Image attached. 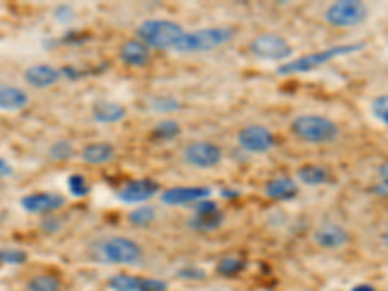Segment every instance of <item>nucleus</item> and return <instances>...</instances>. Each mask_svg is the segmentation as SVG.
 Segmentation results:
<instances>
[{
	"label": "nucleus",
	"mask_w": 388,
	"mask_h": 291,
	"mask_svg": "<svg viewBox=\"0 0 388 291\" xmlns=\"http://www.w3.org/2000/svg\"><path fill=\"white\" fill-rule=\"evenodd\" d=\"M350 241V233L340 225H324L315 231V243L324 248H340Z\"/></svg>",
	"instance_id": "obj_17"
},
{
	"label": "nucleus",
	"mask_w": 388,
	"mask_h": 291,
	"mask_svg": "<svg viewBox=\"0 0 388 291\" xmlns=\"http://www.w3.org/2000/svg\"><path fill=\"white\" fill-rule=\"evenodd\" d=\"M352 291H377L373 286H369V283H361V286H355Z\"/></svg>",
	"instance_id": "obj_38"
},
{
	"label": "nucleus",
	"mask_w": 388,
	"mask_h": 291,
	"mask_svg": "<svg viewBox=\"0 0 388 291\" xmlns=\"http://www.w3.org/2000/svg\"><path fill=\"white\" fill-rule=\"evenodd\" d=\"M60 74H62V78H68V80L80 78V70H78V68H74V67L60 68Z\"/></svg>",
	"instance_id": "obj_35"
},
{
	"label": "nucleus",
	"mask_w": 388,
	"mask_h": 291,
	"mask_svg": "<svg viewBox=\"0 0 388 291\" xmlns=\"http://www.w3.org/2000/svg\"><path fill=\"white\" fill-rule=\"evenodd\" d=\"M243 268H244V264L241 258L227 257V258H222V260L218 262V272H220L222 276H233V274H239V272H241Z\"/></svg>",
	"instance_id": "obj_29"
},
{
	"label": "nucleus",
	"mask_w": 388,
	"mask_h": 291,
	"mask_svg": "<svg viewBox=\"0 0 388 291\" xmlns=\"http://www.w3.org/2000/svg\"><path fill=\"white\" fill-rule=\"evenodd\" d=\"M251 53L260 60L279 62L291 56V45L277 34H262L251 41Z\"/></svg>",
	"instance_id": "obj_7"
},
{
	"label": "nucleus",
	"mask_w": 388,
	"mask_h": 291,
	"mask_svg": "<svg viewBox=\"0 0 388 291\" xmlns=\"http://www.w3.org/2000/svg\"><path fill=\"white\" fill-rule=\"evenodd\" d=\"M225 222V216L220 210L216 212H206V213H194L190 218L189 225L194 231H202V233H208V231H216L218 227H222Z\"/></svg>",
	"instance_id": "obj_21"
},
{
	"label": "nucleus",
	"mask_w": 388,
	"mask_h": 291,
	"mask_svg": "<svg viewBox=\"0 0 388 291\" xmlns=\"http://www.w3.org/2000/svg\"><path fill=\"white\" fill-rule=\"evenodd\" d=\"M237 144L241 146L244 152H249V154H266V152H270L274 148L276 138H274V135L268 130L266 126L249 124V126H244L243 130L237 135Z\"/></svg>",
	"instance_id": "obj_9"
},
{
	"label": "nucleus",
	"mask_w": 388,
	"mask_h": 291,
	"mask_svg": "<svg viewBox=\"0 0 388 291\" xmlns=\"http://www.w3.org/2000/svg\"><path fill=\"white\" fill-rule=\"evenodd\" d=\"M12 165L4 159V157H0V179H6V177H10L12 175Z\"/></svg>",
	"instance_id": "obj_34"
},
{
	"label": "nucleus",
	"mask_w": 388,
	"mask_h": 291,
	"mask_svg": "<svg viewBox=\"0 0 388 291\" xmlns=\"http://www.w3.org/2000/svg\"><path fill=\"white\" fill-rule=\"evenodd\" d=\"M65 204H67L65 196L58 194V192H32V194L23 196L22 200H20V206L30 213L56 212Z\"/></svg>",
	"instance_id": "obj_11"
},
{
	"label": "nucleus",
	"mask_w": 388,
	"mask_h": 291,
	"mask_svg": "<svg viewBox=\"0 0 388 291\" xmlns=\"http://www.w3.org/2000/svg\"><path fill=\"white\" fill-rule=\"evenodd\" d=\"M109 288L115 291H166L167 283L152 278L130 276V274H117L109 278Z\"/></svg>",
	"instance_id": "obj_13"
},
{
	"label": "nucleus",
	"mask_w": 388,
	"mask_h": 291,
	"mask_svg": "<svg viewBox=\"0 0 388 291\" xmlns=\"http://www.w3.org/2000/svg\"><path fill=\"white\" fill-rule=\"evenodd\" d=\"M183 157L185 161L192 165V167L200 169H212L220 165L223 159L222 148L214 142H206V140H198V142H190L185 150H183Z\"/></svg>",
	"instance_id": "obj_8"
},
{
	"label": "nucleus",
	"mask_w": 388,
	"mask_h": 291,
	"mask_svg": "<svg viewBox=\"0 0 388 291\" xmlns=\"http://www.w3.org/2000/svg\"><path fill=\"white\" fill-rule=\"evenodd\" d=\"M62 283L53 274H39L27 281V291H60Z\"/></svg>",
	"instance_id": "obj_23"
},
{
	"label": "nucleus",
	"mask_w": 388,
	"mask_h": 291,
	"mask_svg": "<svg viewBox=\"0 0 388 291\" xmlns=\"http://www.w3.org/2000/svg\"><path fill=\"white\" fill-rule=\"evenodd\" d=\"M49 154L56 161H67V159L74 156V148L67 140H58V142H55V144L49 148Z\"/></svg>",
	"instance_id": "obj_28"
},
{
	"label": "nucleus",
	"mask_w": 388,
	"mask_h": 291,
	"mask_svg": "<svg viewBox=\"0 0 388 291\" xmlns=\"http://www.w3.org/2000/svg\"><path fill=\"white\" fill-rule=\"evenodd\" d=\"M367 6L359 0H340L324 12V20L334 27H355L367 20Z\"/></svg>",
	"instance_id": "obj_6"
},
{
	"label": "nucleus",
	"mask_w": 388,
	"mask_h": 291,
	"mask_svg": "<svg viewBox=\"0 0 388 291\" xmlns=\"http://www.w3.org/2000/svg\"><path fill=\"white\" fill-rule=\"evenodd\" d=\"M378 179L385 185V189H388V161H385V163L378 167Z\"/></svg>",
	"instance_id": "obj_37"
},
{
	"label": "nucleus",
	"mask_w": 388,
	"mask_h": 291,
	"mask_svg": "<svg viewBox=\"0 0 388 291\" xmlns=\"http://www.w3.org/2000/svg\"><path fill=\"white\" fill-rule=\"evenodd\" d=\"M30 103L27 91L18 86H0V111H20Z\"/></svg>",
	"instance_id": "obj_18"
},
{
	"label": "nucleus",
	"mask_w": 388,
	"mask_h": 291,
	"mask_svg": "<svg viewBox=\"0 0 388 291\" xmlns=\"http://www.w3.org/2000/svg\"><path fill=\"white\" fill-rule=\"evenodd\" d=\"M291 132L307 144H330L340 136V128L328 117L299 115L291 123Z\"/></svg>",
	"instance_id": "obj_2"
},
{
	"label": "nucleus",
	"mask_w": 388,
	"mask_h": 291,
	"mask_svg": "<svg viewBox=\"0 0 388 291\" xmlns=\"http://www.w3.org/2000/svg\"><path fill=\"white\" fill-rule=\"evenodd\" d=\"M159 189L161 187L154 179H136L122 185L117 196L124 204H140V202H148L150 198H154Z\"/></svg>",
	"instance_id": "obj_12"
},
{
	"label": "nucleus",
	"mask_w": 388,
	"mask_h": 291,
	"mask_svg": "<svg viewBox=\"0 0 388 291\" xmlns=\"http://www.w3.org/2000/svg\"><path fill=\"white\" fill-rule=\"evenodd\" d=\"M210 194V187H171L161 192V202L166 206H194L198 202L208 200Z\"/></svg>",
	"instance_id": "obj_10"
},
{
	"label": "nucleus",
	"mask_w": 388,
	"mask_h": 291,
	"mask_svg": "<svg viewBox=\"0 0 388 291\" xmlns=\"http://www.w3.org/2000/svg\"><path fill=\"white\" fill-rule=\"evenodd\" d=\"M128 220H130V224L133 225L144 227V225L152 224L155 220V210L152 206H140V208H136L134 212H130Z\"/></svg>",
	"instance_id": "obj_25"
},
{
	"label": "nucleus",
	"mask_w": 388,
	"mask_h": 291,
	"mask_svg": "<svg viewBox=\"0 0 388 291\" xmlns=\"http://www.w3.org/2000/svg\"><path fill=\"white\" fill-rule=\"evenodd\" d=\"M115 146L109 142H93L82 150V161L88 165H105L115 159Z\"/></svg>",
	"instance_id": "obj_16"
},
{
	"label": "nucleus",
	"mask_w": 388,
	"mask_h": 291,
	"mask_svg": "<svg viewBox=\"0 0 388 291\" xmlns=\"http://www.w3.org/2000/svg\"><path fill=\"white\" fill-rule=\"evenodd\" d=\"M152 107H154L155 113H171V111H177L179 107V101L173 100V97H157V100L152 101Z\"/></svg>",
	"instance_id": "obj_31"
},
{
	"label": "nucleus",
	"mask_w": 388,
	"mask_h": 291,
	"mask_svg": "<svg viewBox=\"0 0 388 291\" xmlns=\"http://www.w3.org/2000/svg\"><path fill=\"white\" fill-rule=\"evenodd\" d=\"M297 177L303 185H309V187H319L330 181V173L328 169L321 167V165H303L297 171Z\"/></svg>",
	"instance_id": "obj_22"
},
{
	"label": "nucleus",
	"mask_w": 388,
	"mask_h": 291,
	"mask_svg": "<svg viewBox=\"0 0 388 291\" xmlns=\"http://www.w3.org/2000/svg\"><path fill=\"white\" fill-rule=\"evenodd\" d=\"M181 132V126H179L177 121H163L155 126L154 135L157 138H163V140H169V138H175V136Z\"/></svg>",
	"instance_id": "obj_30"
},
{
	"label": "nucleus",
	"mask_w": 388,
	"mask_h": 291,
	"mask_svg": "<svg viewBox=\"0 0 388 291\" xmlns=\"http://www.w3.org/2000/svg\"><path fill=\"white\" fill-rule=\"evenodd\" d=\"M235 37V30L214 25V27H200L194 32H185L179 39L175 51L183 55H194V53H208L218 47L227 45Z\"/></svg>",
	"instance_id": "obj_1"
},
{
	"label": "nucleus",
	"mask_w": 388,
	"mask_h": 291,
	"mask_svg": "<svg viewBox=\"0 0 388 291\" xmlns=\"http://www.w3.org/2000/svg\"><path fill=\"white\" fill-rule=\"evenodd\" d=\"M98 253L103 260L111 264H138L144 257L142 246L126 237H109L101 241Z\"/></svg>",
	"instance_id": "obj_5"
},
{
	"label": "nucleus",
	"mask_w": 388,
	"mask_h": 291,
	"mask_svg": "<svg viewBox=\"0 0 388 291\" xmlns=\"http://www.w3.org/2000/svg\"><path fill=\"white\" fill-rule=\"evenodd\" d=\"M27 260V255L25 251H20V248H0V266H18V264H23Z\"/></svg>",
	"instance_id": "obj_24"
},
{
	"label": "nucleus",
	"mask_w": 388,
	"mask_h": 291,
	"mask_svg": "<svg viewBox=\"0 0 388 291\" xmlns=\"http://www.w3.org/2000/svg\"><path fill=\"white\" fill-rule=\"evenodd\" d=\"M124 115H126L124 107L121 103H115V101H101L93 107V119L103 124L119 123L124 119Z\"/></svg>",
	"instance_id": "obj_20"
},
{
	"label": "nucleus",
	"mask_w": 388,
	"mask_h": 291,
	"mask_svg": "<svg viewBox=\"0 0 388 291\" xmlns=\"http://www.w3.org/2000/svg\"><path fill=\"white\" fill-rule=\"evenodd\" d=\"M56 220H58V218H47V220H43L45 231H49V233L56 231V229H58V222H56Z\"/></svg>",
	"instance_id": "obj_36"
},
{
	"label": "nucleus",
	"mask_w": 388,
	"mask_h": 291,
	"mask_svg": "<svg viewBox=\"0 0 388 291\" xmlns=\"http://www.w3.org/2000/svg\"><path fill=\"white\" fill-rule=\"evenodd\" d=\"M380 239H383V245H385L388 248V229H387V231H385V233H383V235H380Z\"/></svg>",
	"instance_id": "obj_39"
},
{
	"label": "nucleus",
	"mask_w": 388,
	"mask_h": 291,
	"mask_svg": "<svg viewBox=\"0 0 388 291\" xmlns=\"http://www.w3.org/2000/svg\"><path fill=\"white\" fill-rule=\"evenodd\" d=\"M119 56H121V60L124 65L134 68H142L152 60V49L146 47L140 39H128V41H124L121 45Z\"/></svg>",
	"instance_id": "obj_15"
},
{
	"label": "nucleus",
	"mask_w": 388,
	"mask_h": 291,
	"mask_svg": "<svg viewBox=\"0 0 388 291\" xmlns=\"http://www.w3.org/2000/svg\"><path fill=\"white\" fill-rule=\"evenodd\" d=\"M371 115L377 119L378 123L388 126V93L371 101Z\"/></svg>",
	"instance_id": "obj_27"
},
{
	"label": "nucleus",
	"mask_w": 388,
	"mask_h": 291,
	"mask_svg": "<svg viewBox=\"0 0 388 291\" xmlns=\"http://www.w3.org/2000/svg\"><path fill=\"white\" fill-rule=\"evenodd\" d=\"M216 210H218V206H216V202L212 200H202L198 204H194V213L216 212Z\"/></svg>",
	"instance_id": "obj_33"
},
{
	"label": "nucleus",
	"mask_w": 388,
	"mask_h": 291,
	"mask_svg": "<svg viewBox=\"0 0 388 291\" xmlns=\"http://www.w3.org/2000/svg\"><path fill=\"white\" fill-rule=\"evenodd\" d=\"M297 191L299 187L291 177H276V179L268 181L264 187L266 196L272 200H289L297 194Z\"/></svg>",
	"instance_id": "obj_19"
},
{
	"label": "nucleus",
	"mask_w": 388,
	"mask_h": 291,
	"mask_svg": "<svg viewBox=\"0 0 388 291\" xmlns=\"http://www.w3.org/2000/svg\"><path fill=\"white\" fill-rule=\"evenodd\" d=\"M183 34H185V30L177 22H171V20H146L136 30L138 39L146 47L157 49V51H167V49L175 51Z\"/></svg>",
	"instance_id": "obj_3"
},
{
	"label": "nucleus",
	"mask_w": 388,
	"mask_h": 291,
	"mask_svg": "<svg viewBox=\"0 0 388 291\" xmlns=\"http://www.w3.org/2000/svg\"><path fill=\"white\" fill-rule=\"evenodd\" d=\"M62 78L60 74V68L51 67V65H34L23 72V80L34 86L37 90H45V88H51L55 86L58 80Z\"/></svg>",
	"instance_id": "obj_14"
},
{
	"label": "nucleus",
	"mask_w": 388,
	"mask_h": 291,
	"mask_svg": "<svg viewBox=\"0 0 388 291\" xmlns=\"http://www.w3.org/2000/svg\"><path fill=\"white\" fill-rule=\"evenodd\" d=\"M67 187H68V191H70V194H74V196H78V198H82V196L89 194V183L86 181L84 175H78V173L70 175L67 181Z\"/></svg>",
	"instance_id": "obj_26"
},
{
	"label": "nucleus",
	"mask_w": 388,
	"mask_h": 291,
	"mask_svg": "<svg viewBox=\"0 0 388 291\" xmlns=\"http://www.w3.org/2000/svg\"><path fill=\"white\" fill-rule=\"evenodd\" d=\"M55 18L62 23L72 22V18H74V8H70L68 4H60V6H56L55 8Z\"/></svg>",
	"instance_id": "obj_32"
},
{
	"label": "nucleus",
	"mask_w": 388,
	"mask_h": 291,
	"mask_svg": "<svg viewBox=\"0 0 388 291\" xmlns=\"http://www.w3.org/2000/svg\"><path fill=\"white\" fill-rule=\"evenodd\" d=\"M365 49V43H350V45H336L330 49H322L319 53H310V55L299 56L295 60H289L286 65H279L277 74L282 76H289V74H301V72H310L315 68L322 67L326 62H330L332 58L345 55H354L357 51Z\"/></svg>",
	"instance_id": "obj_4"
}]
</instances>
